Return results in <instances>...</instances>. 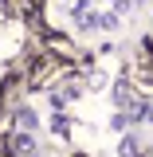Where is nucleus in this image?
I'll list each match as a JSON object with an SVG mask.
<instances>
[{
    "label": "nucleus",
    "mask_w": 153,
    "mask_h": 157,
    "mask_svg": "<svg viewBox=\"0 0 153 157\" xmlns=\"http://www.w3.org/2000/svg\"><path fill=\"white\" fill-rule=\"evenodd\" d=\"M12 149H16V153H32V134H28V130L16 134V137H12Z\"/></svg>",
    "instance_id": "f257e3e1"
},
{
    "label": "nucleus",
    "mask_w": 153,
    "mask_h": 157,
    "mask_svg": "<svg viewBox=\"0 0 153 157\" xmlns=\"http://www.w3.org/2000/svg\"><path fill=\"white\" fill-rule=\"evenodd\" d=\"M20 126L32 130V126H36V114H32V110H20Z\"/></svg>",
    "instance_id": "f03ea898"
}]
</instances>
